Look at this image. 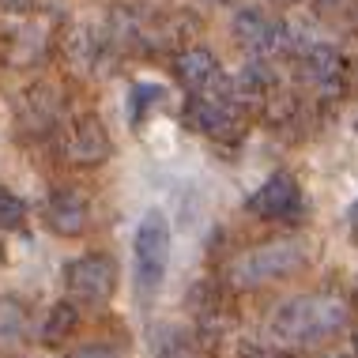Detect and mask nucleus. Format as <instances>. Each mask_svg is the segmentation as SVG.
Returning a JSON list of instances; mask_svg holds the SVG:
<instances>
[{"label": "nucleus", "mask_w": 358, "mask_h": 358, "mask_svg": "<svg viewBox=\"0 0 358 358\" xmlns=\"http://www.w3.org/2000/svg\"><path fill=\"white\" fill-rule=\"evenodd\" d=\"M347 328V306L340 298H324V294H306V298H290L275 309L272 317V336L283 343H302L313 347L321 340H332L336 332Z\"/></svg>", "instance_id": "nucleus-1"}, {"label": "nucleus", "mask_w": 358, "mask_h": 358, "mask_svg": "<svg viewBox=\"0 0 358 358\" xmlns=\"http://www.w3.org/2000/svg\"><path fill=\"white\" fill-rule=\"evenodd\" d=\"M302 268H306L302 245H294V241H268V245H257L230 260L227 279H230V287H264V283H275V279L302 272Z\"/></svg>", "instance_id": "nucleus-2"}, {"label": "nucleus", "mask_w": 358, "mask_h": 358, "mask_svg": "<svg viewBox=\"0 0 358 358\" xmlns=\"http://www.w3.org/2000/svg\"><path fill=\"white\" fill-rule=\"evenodd\" d=\"M132 264H136L140 298L155 294L166 279V264H170V222L162 219V211H148L140 219L136 238H132Z\"/></svg>", "instance_id": "nucleus-3"}, {"label": "nucleus", "mask_w": 358, "mask_h": 358, "mask_svg": "<svg viewBox=\"0 0 358 358\" xmlns=\"http://www.w3.org/2000/svg\"><path fill=\"white\" fill-rule=\"evenodd\" d=\"M64 283L80 306H106L117 290V264L106 253H87L64 268Z\"/></svg>", "instance_id": "nucleus-4"}, {"label": "nucleus", "mask_w": 358, "mask_h": 358, "mask_svg": "<svg viewBox=\"0 0 358 358\" xmlns=\"http://www.w3.org/2000/svg\"><path fill=\"white\" fill-rule=\"evenodd\" d=\"M234 38L253 57H275L290 50V27L283 19H272L264 8H241L234 15Z\"/></svg>", "instance_id": "nucleus-5"}, {"label": "nucleus", "mask_w": 358, "mask_h": 358, "mask_svg": "<svg viewBox=\"0 0 358 358\" xmlns=\"http://www.w3.org/2000/svg\"><path fill=\"white\" fill-rule=\"evenodd\" d=\"M185 121L192 132L211 140H238L245 136V113L227 99H211V94H192L185 106Z\"/></svg>", "instance_id": "nucleus-6"}, {"label": "nucleus", "mask_w": 358, "mask_h": 358, "mask_svg": "<svg viewBox=\"0 0 358 358\" xmlns=\"http://www.w3.org/2000/svg\"><path fill=\"white\" fill-rule=\"evenodd\" d=\"M249 215L257 219H268V222H287V219H298L302 215V189H298L294 173L279 170L260 185L253 196H249Z\"/></svg>", "instance_id": "nucleus-7"}, {"label": "nucleus", "mask_w": 358, "mask_h": 358, "mask_svg": "<svg viewBox=\"0 0 358 358\" xmlns=\"http://www.w3.org/2000/svg\"><path fill=\"white\" fill-rule=\"evenodd\" d=\"M110 151L113 143L99 113H80L64 132V159L72 166H99V162L110 159Z\"/></svg>", "instance_id": "nucleus-8"}, {"label": "nucleus", "mask_w": 358, "mask_h": 358, "mask_svg": "<svg viewBox=\"0 0 358 358\" xmlns=\"http://www.w3.org/2000/svg\"><path fill=\"white\" fill-rule=\"evenodd\" d=\"M61 117V91H57L53 83H34L27 87L23 94H19L15 102V124L19 132H27V136H45V132L57 124Z\"/></svg>", "instance_id": "nucleus-9"}, {"label": "nucleus", "mask_w": 358, "mask_h": 358, "mask_svg": "<svg viewBox=\"0 0 358 358\" xmlns=\"http://www.w3.org/2000/svg\"><path fill=\"white\" fill-rule=\"evenodd\" d=\"M343 53L336 50V45H324V42H317V45H309V50L302 53V80L309 87H317V94L321 99H340L343 94Z\"/></svg>", "instance_id": "nucleus-10"}, {"label": "nucleus", "mask_w": 358, "mask_h": 358, "mask_svg": "<svg viewBox=\"0 0 358 358\" xmlns=\"http://www.w3.org/2000/svg\"><path fill=\"white\" fill-rule=\"evenodd\" d=\"M173 76H178V83L185 87L189 94H208V91H215V87L219 91L227 87L215 53L204 50V45H189V50H181L178 57H173Z\"/></svg>", "instance_id": "nucleus-11"}, {"label": "nucleus", "mask_w": 358, "mask_h": 358, "mask_svg": "<svg viewBox=\"0 0 358 358\" xmlns=\"http://www.w3.org/2000/svg\"><path fill=\"white\" fill-rule=\"evenodd\" d=\"M91 222V204L80 189H57L45 200V227L61 238H80Z\"/></svg>", "instance_id": "nucleus-12"}, {"label": "nucleus", "mask_w": 358, "mask_h": 358, "mask_svg": "<svg viewBox=\"0 0 358 358\" xmlns=\"http://www.w3.org/2000/svg\"><path fill=\"white\" fill-rule=\"evenodd\" d=\"M272 87H275V76L268 72V64H249V69H241L234 80H227V87H222V99L234 102L238 110H253V106H264L268 102Z\"/></svg>", "instance_id": "nucleus-13"}, {"label": "nucleus", "mask_w": 358, "mask_h": 358, "mask_svg": "<svg viewBox=\"0 0 358 358\" xmlns=\"http://www.w3.org/2000/svg\"><path fill=\"white\" fill-rule=\"evenodd\" d=\"M102 34L94 31L91 23H76L69 27V34H64V42H61V50H64V61L72 64V69H80V72H91L94 64H99V57H102Z\"/></svg>", "instance_id": "nucleus-14"}, {"label": "nucleus", "mask_w": 358, "mask_h": 358, "mask_svg": "<svg viewBox=\"0 0 358 358\" xmlns=\"http://www.w3.org/2000/svg\"><path fill=\"white\" fill-rule=\"evenodd\" d=\"M189 31H192L189 15H148L140 45L143 50H170V45H178Z\"/></svg>", "instance_id": "nucleus-15"}, {"label": "nucleus", "mask_w": 358, "mask_h": 358, "mask_svg": "<svg viewBox=\"0 0 358 358\" xmlns=\"http://www.w3.org/2000/svg\"><path fill=\"white\" fill-rule=\"evenodd\" d=\"M151 351L155 358H200L196 340L189 332H181L178 324H159L151 332Z\"/></svg>", "instance_id": "nucleus-16"}, {"label": "nucleus", "mask_w": 358, "mask_h": 358, "mask_svg": "<svg viewBox=\"0 0 358 358\" xmlns=\"http://www.w3.org/2000/svg\"><path fill=\"white\" fill-rule=\"evenodd\" d=\"M143 23H148V12H140L136 4H124L110 15V38L117 45H136L143 38Z\"/></svg>", "instance_id": "nucleus-17"}, {"label": "nucleus", "mask_w": 358, "mask_h": 358, "mask_svg": "<svg viewBox=\"0 0 358 358\" xmlns=\"http://www.w3.org/2000/svg\"><path fill=\"white\" fill-rule=\"evenodd\" d=\"M27 328V309L15 298H0V355H8L12 347H19Z\"/></svg>", "instance_id": "nucleus-18"}, {"label": "nucleus", "mask_w": 358, "mask_h": 358, "mask_svg": "<svg viewBox=\"0 0 358 358\" xmlns=\"http://www.w3.org/2000/svg\"><path fill=\"white\" fill-rule=\"evenodd\" d=\"M76 324H80V309H76L72 302H57L50 309V317H45V324H42V343H61V340H69V336L76 332Z\"/></svg>", "instance_id": "nucleus-19"}, {"label": "nucleus", "mask_w": 358, "mask_h": 358, "mask_svg": "<svg viewBox=\"0 0 358 358\" xmlns=\"http://www.w3.org/2000/svg\"><path fill=\"white\" fill-rule=\"evenodd\" d=\"M27 219V204L15 196V192L0 189V230H19Z\"/></svg>", "instance_id": "nucleus-20"}, {"label": "nucleus", "mask_w": 358, "mask_h": 358, "mask_svg": "<svg viewBox=\"0 0 358 358\" xmlns=\"http://www.w3.org/2000/svg\"><path fill=\"white\" fill-rule=\"evenodd\" d=\"M159 99H166V91L155 87V83H136L132 87V124H140L143 110H148V106H159Z\"/></svg>", "instance_id": "nucleus-21"}, {"label": "nucleus", "mask_w": 358, "mask_h": 358, "mask_svg": "<svg viewBox=\"0 0 358 358\" xmlns=\"http://www.w3.org/2000/svg\"><path fill=\"white\" fill-rule=\"evenodd\" d=\"M34 8V0H0V12H12V15H27Z\"/></svg>", "instance_id": "nucleus-22"}, {"label": "nucleus", "mask_w": 358, "mask_h": 358, "mask_svg": "<svg viewBox=\"0 0 358 358\" xmlns=\"http://www.w3.org/2000/svg\"><path fill=\"white\" fill-rule=\"evenodd\" d=\"M72 358H117V355H113L110 347L94 343V347H80V351H72Z\"/></svg>", "instance_id": "nucleus-23"}, {"label": "nucleus", "mask_w": 358, "mask_h": 358, "mask_svg": "<svg viewBox=\"0 0 358 358\" xmlns=\"http://www.w3.org/2000/svg\"><path fill=\"white\" fill-rule=\"evenodd\" d=\"M313 4L321 8V12H328V8H336V4H340V0H313Z\"/></svg>", "instance_id": "nucleus-24"}, {"label": "nucleus", "mask_w": 358, "mask_h": 358, "mask_svg": "<svg viewBox=\"0 0 358 358\" xmlns=\"http://www.w3.org/2000/svg\"><path fill=\"white\" fill-rule=\"evenodd\" d=\"M351 227H355V234H358V200H355V208H351Z\"/></svg>", "instance_id": "nucleus-25"}, {"label": "nucleus", "mask_w": 358, "mask_h": 358, "mask_svg": "<svg viewBox=\"0 0 358 358\" xmlns=\"http://www.w3.org/2000/svg\"><path fill=\"white\" fill-rule=\"evenodd\" d=\"M253 358H287V355H275V351H257Z\"/></svg>", "instance_id": "nucleus-26"}, {"label": "nucleus", "mask_w": 358, "mask_h": 358, "mask_svg": "<svg viewBox=\"0 0 358 358\" xmlns=\"http://www.w3.org/2000/svg\"><path fill=\"white\" fill-rule=\"evenodd\" d=\"M275 8H290V4H298V0H272Z\"/></svg>", "instance_id": "nucleus-27"}, {"label": "nucleus", "mask_w": 358, "mask_h": 358, "mask_svg": "<svg viewBox=\"0 0 358 358\" xmlns=\"http://www.w3.org/2000/svg\"><path fill=\"white\" fill-rule=\"evenodd\" d=\"M208 4H230V0H208Z\"/></svg>", "instance_id": "nucleus-28"}, {"label": "nucleus", "mask_w": 358, "mask_h": 358, "mask_svg": "<svg viewBox=\"0 0 358 358\" xmlns=\"http://www.w3.org/2000/svg\"><path fill=\"white\" fill-rule=\"evenodd\" d=\"M355 132H358V117H355Z\"/></svg>", "instance_id": "nucleus-29"}]
</instances>
